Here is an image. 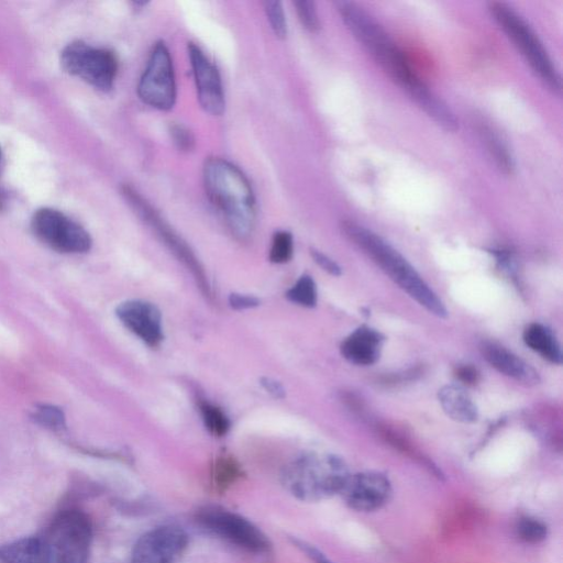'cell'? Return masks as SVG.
Returning a JSON list of instances; mask_svg holds the SVG:
<instances>
[{"label":"cell","mask_w":563,"mask_h":563,"mask_svg":"<svg viewBox=\"0 0 563 563\" xmlns=\"http://www.w3.org/2000/svg\"><path fill=\"white\" fill-rule=\"evenodd\" d=\"M202 174L207 195L230 231L239 239H247L255 228L256 202L246 176L221 157L207 158Z\"/></svg>","instance_id":"obj_1"},{"label":"cell","mask_w":563,"mask_h":563,"mask_svg":"<svg viewBox=\"0 0 563 563\" xmlns=\"http://www.w3.org/2000/svg\"><path fill=\"white\" fill-rule=\"evenodd\" d=\"M341 230L350 241L362 249L390 279L419 305L439 318L446 317L448 312L442 300L391 245L371 230L353 221H343Z\"/></svg>","instance_id":"obj_2"},{"label":"cell","mask_w":563,"mask_h":563,"mask_svg":"<svg viewBox=\"0 0 563 563\" xmlns=\"http://www.w3.org/2000/svg\"><path fill=\"white\" fill-rule=\"evenodd\" d=\"M335 5L354 37L411 98L427 87L399 47L371 15L353 2L339 1Z\"/></svg>","instance_id":"obj_3"},{"label":"cell","mask_w":563,"mask_h":563,"mask_svg":"<svg viewBox=\"0 0 563 563\" xmlns=\"http://www.w3.org/2000/svg\"><path fill=\"white\" fill-rule=\"evenodd\" d=\"M349 475L345 463L335 455L305 454L285 467L282 478L296 498L317 501L340 494Z\"/></svg>","instance_id":"obj_4"},{"label":"cell","mask_w":563,"mask_h":563,"mask_svg":"<svg viewBox=\"0 0 563 563\" xmlns=\"http://www.w3.org/2000/svg\"><path fill=\"white\" fill-rule=\"evenodd\" d=\"M489 11L540 79L553 91L560 92L561 77L542 42L530 25L504 2H492Z\"/></svg>","instance_id":"obj_5"},{"label":"cell","mask_w":563,"mask_h":563,"mask_svg":"<svg viewBox=\"0 0 563 563\" xmlns=\"http://www.w3.org/2000/svg\"><path fill=\"white\" fill-rule=\"evenodd\" d=\"M92 539L88 516L78 509L58 514L44 538L47 563H86Z\"/></svg>","instance_id":"obj_6"},{"label":"cell","mask_w":563,"mask_h":563,"mask_svg":"<svg viewBox=\"0 0 563 563\" xmlns=\"http://www.w3.org/2000/svg\"><path fill=\"white\" fill-rule=\"evenodd\" d=\"M122 194L141 220L151 228L165 246L190 271L202 294L211 297L210 285L205 269L188 244L137 190L125 185L122 187Z\"/></svg>","instance_id":"obj_7"},{"label":"cell","mask_w":563,"mask_h":563,"mask_svg":"<svg viewBox=\"0 0 563 563\" xmlns=\"http://www.w3.org/2000/svg\"><path fill=\"white\" fill-rule=\"evenodd\" d=\"M200 526L229 543L254 554L269 553L272 544L252 521L228 509L206 506L198 510Z\"/></svg>","instance_id":"obj_8"},{"label":"cell","mask_w":563,"mask_h":563,"mask_svg":"<svg viewBox=\"0 0 563 563\" xmlns=\"http://www.w3.org/2000/svg\"><path fill=\"white\" fill-rule=\"evenodd\" d=\"M60 64L68 74L102 91L112 88L118 71L117 57L111 51L81 41L73 42L63 49Z\"/></svg>","instance_id":"obj_9"},{"label":"cell","mask_w":563,"mask_h":563,"mask_svg":"<svg viewBox=\"0 0 563 563\" xmlns=\"http://www.w3.org/2000/svg\"><path fill=\"white\" fill-rule=\"evenodd\" d=\"M136 90L140 99L152 108L166 111L174 107L176 101L174 66L169 49L163 41L153 45Z\"/></svg>","instance_id":"obj_10"},{"label":"cell","mask_w":563,"mask_h":563,"mask_svg":"<svg viewBox=\"0 0 563 563\" xmlns=\"http://www.w3.org/2000/svg\"><path fill=\"white\" fill-rule=\"evenodd\" d=\"M31 228L34 235L45 245L59 253H85L91 247L89 233L63 212L38 209L32 217Z\"/></svg>","instance_id":"obj_11"},{"label":"cell","mask_w":563,"mask_h":563,"mask_svg":"<svg viewBox=\"0 0 563 563\" xmlns=\"http://www.w3.org/2000/svg\"><path fill=\"white\" fill-rule=\"evenodd\" d=\"M187 544L188 537L181 528L157 527L139 538L130 563H177Z\"/></svg>","instance_id":"obj_12"},{"label":"cell","mask_w":563,"mask_h":563,"mask_svg":"<svg viewBox=\"0 0 563 563\" xmlns=\"http://www.w3.org/2000/svg\"><path fill=\"white\" fill-rule=\"evenodd\" d=\"M340 495L356 511H373L383 507L391 495V484L384 474L374 471L349 475Z\"/></svg>","instance_id":"obj_13"},{"label":"cell","mask_w":563,"mask_h":563,"mask_svg":"<svg viewBox=\"0 0 563 563\" xmlns=\"http://www.w3.org/2000/svg\"><path fill=\"white\" fill-rule=\"evenodd\" d=\"M187 51L201 108L212 115H221L225 100L218 68L197 44L189 42Z\"/></svg>","instance_id":"obj_14"},{"label":"cell","mask_w":563,"mask_h":563,"mask_svg":"<svg viewBox=\"0 0 563 563\" xmlns=\"http://www.w3.org/2000/svg\"><path fill=\"white\" fill-rule=\"evenodd\" d=\"M115 316L150 347H156L163 341L162 313L154 303L142 299L125 300L115 308Z\"/></svg>","instance_id":"obj_15"},{"label":"cell","mask_w":563,"mask_h":563,"mask_svg":"<svg viewBox=\"0 0 563 563\" xmlns=\"http://www.w3.org/2000/svg\"><path fill=\"white\" fill-rule=\"evenodd\" d=\"M479 349L485 361L501 374L527 386H533L539 383L538 372L506 347L486 341L481 344Z\"/></svg>","instance_id":"obj_16"},{"label":"cell","mask_w":563,"mask_h":563,"mask_svg":"<svg viewBox=\"0 0 563 563\" xmlns=\"http://www.w3.org/2000/svg\"><path fill=\"white\" fill-rule=\"evenodd\" d=\"M383 340L378 331L362 325L342 342L341 354L353 364L371 365L379 357Z\"/></svg>","instance_id":"obj_17"},{"label":"cell","mask_w":563,"mask_h":563,"mask_svg":"<svg viewBox=\"0 0 563 563\" xmlns=\"http://www.w3.org/2000/svg\"><path fill=\"white\" fill-rule=\"evenodd\" d=\"M1 563H47L44 538L23 537L0 547Z\"/></svg>","instance_id":"obj_18"},{"label":"cell","mask_w":563,"mask_h":563,"mask_svg":"<svg viewBox=\"0 0 563 563\" xmlns=\"http://www.w3.org/2000/svg\"><path fill=\"white\" fill-rule=\"evenodd\" d=\"M443 411L453 420L464 423L477 420L478 412L468 394L459 386L448 385L438 393Z\"/></svg>","instance_id":"obj_19"},{"label":"cell","mask_w":563,"mask_h":563,"mask_svg":"<svg viewBox=\"0 0 563 563\" xmlns=\"http://www.w3.org/2000/svg\"><path fill=\"white\" fill-rule=\"evenodd\" d=\"M525 343L543 358L561 364L562 353L555 336L547 327L540 323H531L523 331Z\"/></svg>","instance_id":"obj_20"},{"label":"cell","mask_w":563,"mask_h":563,"mask_svg":"<svg viewBox=\"0 0 563 563\" xmlns=\"http://www.w3.org/2000/svg\"><path fill=\"white\" fill-rule=\"evenodd\" d=\"M478 132L498 168L505 174H512L515 169L514 158L500 135L487 124H481Z\"/></svg>","instance_id":"obj_21"},{"label":"cell","mask_w":563,"mask_h":563,"mask_svg":"<svg viewBox=\"0 0 563 563\" xmlns=\"http://www.w3.org/2000/svg\"><path fill=\"white\" fill-rule=\"evenodd\" d=\"M198 405L206 429L216 437L225 435L230 429V420L224 411L205 399H200Z\"/></svg>","instance_id":"obj_22"},{"label":"cell","mask_w":563,"mask_h":563,"mask_svg":"<svg viewBox=\"0 0 563 563\" xmlns=\"http://www.w3.org/2000/svg\"><path fill=\"white\" fill-rule=\"evenodd\" d=\"M286 297L289 301L311 308L317 303V287L311 276L305 274L287 290Z\"/></svg>","instance_id":"obj_23"},{"label":"cell","mask_w":563,"mask_h":563,"mask_svg":"<svg viewBox=\"0 0 563 563\" xmlns=\"http://www.w3.org/2000/svg\"><path fill=\"white\" fill-rule=\"evenodd\" d=\"M242 475L238 462L229 455L218 457L213 464V483L219 489H225Z\"/></svg>","instance_id":"obj_24"},{"label":"cell","mask_w":563,"mask_h":563,"mask_svg":"<svg viewBox=\"0 0 563 563\" xmlns=\"http://www.w3.org/2000/svg\"><path fill=\"white\" fill-rule=\"evenodd\" d=\"M294 254V239L290 232L276 231L272 238L269 261L275 264H284L291 260Z\"/></svg>","instance_id":"obj_25"},{"label":"cell","mask_w":563,"mask_h":563,"mask_svg":"<svg viewBox=\"0 0 563 563\" xmlns=\"http://www.w3.org/2000/svg\"><path fill=\"white\" fill-rule=\"evenodd\" d=\"M33 420L49 430L59 431L66 426V418L63 410L54 405H38L32 415Z\"/></svg>","instance_id":"obj_26"},{"label":"cell","mask_w":563,"mask_h":563,"mask_svg":"<svg viewBox=\"0 0 563 563\" xmlns=\"http://www.w3.org/2000/svg\"><path fill=\"white\" fill-rule=\"evenodd\" d=\"M517 536L525 542L538 543L548 534L547 525L533 517H522L516 523Z\"/></svg>","instance_id":"obj_27"},{"label":"cell","mask_w":563,"mask_h":563,"mask_svg":"<svg viewBox=\"0 0 563 563\" xmlns=\"http://www.w3.org/2000/svg\"><path fill=\"white\" fill-rule=\"evenodd\" d=\"M263 7L275 35L278 38H285L287 36V21L282 2L265 1Z\"/></svg>","instance_id":"obj_28"},{"label":"cell","mask_w":563,"mask_h":563,"mask_svg":"<svg viewBox=\"0 0 563 563\" xmlns=\"http://www.w3.org/2000/svg\"><path fill=\"white\" fill-rule=\"evenodd\" d=\"M294 5L302 26L309 32H317L320 29V20L314 2L309 0H298L294 2Z\"/></svg>","instance_id":"obj_29"},{"label":"cell","mask_w":563,"mask_h":563,"mask_svg":"<svg viewBox=\"0 0 563 563\" xmlns=\"http://www.w3.org/2000/svg\"><path fill=\"white\" fill-rule=\"evenodd\" d=\"M169 135L174 145L181 152H190L195 148V136L192 132L183 124L173 123L169 126Z\"/></svg>","instance_id":"obj_30"},{"label":"cell","mask_w":563,"mask_h":563,"mask_svg":"<svg viewBox=\"0 0 563 563\" xmlns=\"http://www.w3.org/2000/svg\"><path fill=\"white\" fill-rule=\"evenodd\" d=\"M310 254L313 258V261L327 273L339 276L341 275V268L340 266L329 256L323 254L322 252L311 249Z\"/></svg>","instance_id":"obj_31"},{"label":"cell","mask_w":563,"mask_h":563,"mask_svg":"<svg viewBox=\"0 0 563 563\" xmlns=\"http://www.w3.org/2000/svg\"><path fill=\"white\" fill-rule=\"evenodd\" d=\"M229 303L235 310H245L258 306L260 300L251 295L233 292L229 296Z\"/></svg>","instance_id":"obj_32"},{"label":"cell","mask_w":563,"mask_h":563,"mask_svg":"<svg viewBox=\"0 0 563 563\" xmlns=\"http://www.w3.org/2000/svg\"><path fill=\"white\" fill-rule=\"evenodd\" d=\"M455 376L459 380L468 386L475 385L479 379L478 371L471 365L459 366L455 369Z\"/></svg>","instance_id":"obj_33"},{"label":"cell","mask_w":563,"mask_h":563,"mask_svg":"<svg viewBox=\"0 0 563 563\" xmlns=\"http://www.w3.org/2000/svg\"><path fill=\"white\" fill-rule=\"evenodd\" d=\"M294 543L300 548L314 563H332L321 551L313 545L301 540H294Z\"/></svg>","instance_id":"obj_34"},{"label":"cell","mask_w":563,"mask_h":563,"mask_svg":"<svg viewBox=\"0 0 563 563\" xmlns=\"http://www.w3.org/2000/svg\"><path fill=\"white\" fill-rule=\"evenodd\" d=\"M261 385L273 397H275V398L285 397V388L276 379L271 378V377H262Z\"/></svg>","instance_id":"obj_35"},{"label":"cell","mask_w":563,"mask_h":563,"mask_svg":"<svg viewBox=\"0 0 563 563\" xmlns=\"http://www.w3.org/2000/svg\"><path fill=\"white\" fill-rule=\"evenodd\" d=\"M7 203L5 194L0 189V211L4 209Z\"/></svg>","instance_id":"obj_36"},{"label":"cell","mask_w":563,"mask_h":563,"mask_svg":"<svg viewBox=\"0 0 563 563\" xmlns=\"http://www.w3.org/2000/svg\"><path fill=\"white\" fill-rule=\"evenodd\" d=\"M1 155V154H0Z\"/></svg>","instance_id":"obj_37"}]
</instances>
